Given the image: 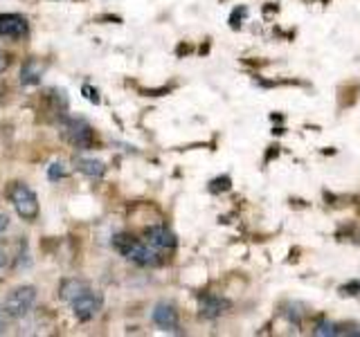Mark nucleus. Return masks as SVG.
Here are the masks:
<instances>
[{
  "mask_svg": "<svg viewBox=\"0 0 360 337\" xmlns=\"http://www.w3.org/2000/svg\"><path fill=\"white\" fill-rule=\"evenodd\" d=\"M228 308H230V301H225L221 297H214V295H205V297H200V301H198L200 317H205V319H217Z\"/></svg>",
  "mask_w": 360,
  "mask_h": 337,
  "instance_id": "9",
  "label": "nucleus"
},
{
  "mask_svg": "<svg viewBox=\"0 0 360 337\" xmlns=\"http://www.w3.org/2000/svg\"><path fill=\"white\" fill-rule=\"evenodd\" d=\"M144 241L151 247H155L158 252H172L176 247V236L172 230L162 227V225H155V227H149L144 232Z\"/></svg>",
  "mask_w": 360,
  "mask_h": 337,
  "instance_id": "7",
  "label": "nucleus"
},
{
  "mask_svg": "<svg viewBox=\"0 0 360 337\" xmlns=\"http://www.w3.org/2000/svg\"><path fill=\"white\" fill-rule=\"evenodd\" d=\"M61 138L75 149H90L93 146V128L84 119H65L61 126Z\"/></svg>",
  "mask_w": 360,
  "mask_h": 337,
  "instance_id": "4",
  "label": "nucleus"
},
{
  "mask_svg": "<svg viewBox=\"0 0 360 337\" xmlns=\"http://www.w3.org/2000/svg\"><path fill=\"white\" fill-rule=\"evenodd\" d=\"M3 67H5V61H3V54H0V72H3Z\"/></svg>",
  "mask_w": 360,
  "mask_h": 337,
  "instance_id": "20",
  "label": "nucleus"
},
{
  "mask_svg": "<svg viewBox=\"0 0 360 337\" xmlns=\"http://www.w3.org/2000/svg\"><path fill=\"white\" fill-rule=\"evenodd\" d=\"M39 79H41V67L37 63H25L22 65V70H20V81L22 84H39Z\"/></svg>",
  "mask_w": 360,
  "mask_h": 337,
  "instance_id": "12",
  "label": "nucleus"
},
{
  "mask_svg": "<svg viewBox=\"0 0 360 337\" xmlns=\"http://www.w3.org/2000/svg\"><path fill=\"white\" fill-rule=\"evenodd\" d=\"M112 247L135 265L153 267L160 263V252H158L155 247H151L146 241H138L131 234H117L115 239H112Z\"/></svg>",
  "mask_w": 360,
  "mask_h": 337,
  "instance_id": "1",
  "label": "nucleus"
},
{
  "mask_svg": "<svg viewBox=\"0 0 360 337\" xmlns=\"http://www.w3.org/2000/svg\"><path fill=\"white\" fill-rule=\"evenodd\" d=\"M7 227H9V216H7V213L0 211V234H3Z\"/></svg>",
  "mask_w": 360,
  "mask_h": 337,
  "instance_id": "18",
  "label": "nucleus"
},
{
  "mask_svg": "<svg viewBox=\"0 0 360 337\" xmlns=\"http://www.w3.org/2000/svg\"><path fill=\"white\" fill-rule=\"evenodd\" d=\"M315 335H326V337H331V335H340V326H335L331 322H324V324H318V329L313 331Z\"/></svg>",
  "mask_w": 360,
  "mask_h": 337,
  "instance_id": "13",
  "label": "nucleus"
},
{
  "mask_svg": "<svg viewBox=\"0 0 360 337\" xmlns=\"http://www.w3.org/2000/svg\"><path fill=\"white\" fill-rule=\"evenodd\" d=\"M7 324H9V315L5 312V308H0V335L7 331Z\"/></svg>",
  "mask_w": 360,
  "mask_h": 337,
  "instance_id": "17",
  "label": "nucleus"
},
{
  "mask_svg": "<svg viewBox=\"0 0 360 337\" xmlns=\"http://www.w3.org/2000/svg\"><path fill=\"white\" fill-rule=\"evenodd\" d=\"M34 303H37V288L34 286H18L11 290L5 299V312L11 319H22L32 312Z\"/></svg>",
  "mask_w": 360,
  "mask_h": 337,
  "instance_id": "2",
  "label": "nucleus"
},
{
  "mask_svg": "<svg viewBox=\"0 0 360 337\" xmlns=\"http://www.w3.org/2000/svg\"><path fill=\"white\" fill-rule=\"evenodd\" d=\"M7 265V254L3 252V250H0V270H3Z\"/></svg>",
  "mask_w": 360,
  "mask_h": 337,
  "instance_id": "19",
  "label": "nucleus"
},
{
  "mask_svg": "<svg viewBox=\"0 0 360 337\" xmlns=\"http://www.w3.org/2000/svg\"><path fill=\"white\" fill-rule=\"evenodd\" d=\"M101 297L97 295V292H93V290H86L82 297H77L75 301H72V310H75V317L79 319V322H90L93 317H97V312L101 310Z\"/></svg>",
  "mask_w": 360,
  "mask_h": 337,
  "instance_id": "5",
  "label": "nucleus"
},
{
  "mask_svg": "<svg viewBox=\"0 0 360 337\" xmlns=\"http://www.w3.org/2000/svg\"><path fill=\"white\" fill-rule=\"evenodd\" d=\"M75 166H77V171H79V173L90 176V178L104 176V162H101V160H95V157L79 155V157H75Z\"/></svg>",
  "mask_w": 360,
  "mask_h": 337,
  "instance_id": "10",
  "label": "nucleus"
},
{
  "mask_svg": "<svg viewBox=\"0 0 360 337\" xmlns=\"http://www.w3.org/2000/svg\"><path fill=\"white\" fill-rule=\"evenodd\" d=\"M61 176H65V166L61 162H54L52 166H48V178L50 180H59Z\"/></svg>",
  "mask_w": 360,
  "mask_h": 337,
  "instance_id": "16",
  "label": "nucleus"
},
{
  "mask_svg": "<svg viewBox=\"0 0 360 337\" xmlns=\"http://www.w3.org/2000/svg\"><path fill=\"white\" fill-rule=\"evenodd\" d=\"M225 189H230V178H228V176H223V178H219V180H212L210 191H214V194H219V191H225Z\"/></svg>",
  "mask_w": 360,
  "mask_h": 337,
  "instance_id": "15",
  "label": "nucleus"
},
{
  "mask_svg": "<svg viewBox=\"0 0 360 337\" xmlns=\"http://www.w3.org/2000/svg\"><path fill=\"white\" fill-rule=\"evenodd\" d=\"M153 322L158 329H162L167 333H178L180 331V322H178V310L174 303H169V301H160V303H155V308H153Z\"/></svg>",
  "mask_w": 360,
  "mask_h": 337,
  "instance_id": "6",
  "label": "nucleus"
},
{
  "mask_svg": "<svg viewBox=\"0 0 360 337\" xmlns=\"http://www.w3.org/2000/svg\"><path fill=\"white\" fill-rule=\"evenodd\" d=\"M302 315H304V306H302V303H288L286 317H288L292 324H300V322H302Z\"/></svg>",
  "mask_w": 360,
  "mask_h": 337,
  "instance_id": "14",
  "label": "nucleus"
},
{
  "mask_svg": "<svg viewBox=\"0 0 360 337\" xmlns=\"http://www.w3.org/2000/svg\"><path fill=\"white\" fill-rule=\"evenodd\" d=\"M27 20L18 14H0V37L22 39L27 34Z\"/></svg>",
  "mask_w": 360,
  "mask_h": 337,
  "instance_id": "8",
  "label": "nucleus"
},
{
  "mask_svg": "<svg viewBox=\"0 0 360 337\" xmlns=\"http://www.w3.org/2000/svg\"><path fill=\"white\" fill-rule=\"evenodd\" d=\"M86 290H88V284H84L82 279H65L63 284H61V292H59V295H61L63 301H70L72 303L77 297H82Z\"/></svg>",
  "mask_w": 360,
  "mask_h": 337,
  "instance_id": "11",
  "label": "nucleus"
},
{
  "mask_svg": "<svg viewBox=\"0 0 360 337\" xmlns=\"http://www.w3.org/2000/svg\"><path fill=\"white\" fill-rule=\"evenodd\" d=\"M9 196H11V202H14V209L18 211L20 218L25 220H32L39 216V198L37 194L22 183H14L9 189Z\"/></svg>",
  "mask_w": 360,
  "mask_h": 337,
  "instance_id": "3",
  "label": "nucleus"
}]
</instances>
